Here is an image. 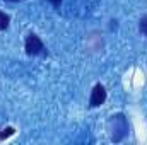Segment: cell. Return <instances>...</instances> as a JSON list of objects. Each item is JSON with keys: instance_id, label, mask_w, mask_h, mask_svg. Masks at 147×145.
<instances>
[{"instance_id": "cell-1", "label": "cell", "mask_w": 147, "mask_h": 145, "mask_svg": "<svg viewBox=\"0 0 147 145\" xmlns=\"http://www.w3.org/2000/svg\"><path fill=\"white\" fill-rule=\"evenodd\" d=\"M45 51V44L36 34H29L26 39V53L28 55H39Z\"/></svg>"}, {"instance_id": "cell-2", "label": "cell", "mask_w": 147, "mask_h": 145, "mask_svg": "<svg viewBox=\"0 0 147 145\" xmlns=\"http://www.w3.org/2000/svg\"><path fill=\"white\" fill-rule=\"evenodd\" d=\"M105 101H106V91H105V87H103L101 84H96L94 89H92V92H91L89 106H91V108H98V106H101Z\"/></svg>"}, {"instance_id": "cell-3", "label": "cell", "mask_w": 147, "mask_h": 145, "mask_svg": "<svg viewBox=\"0 0 147 145\" xmlns=\"http://www.w3.org/2000/svg\"><path fill=\"white\" fill-rule=\"evenodd\" d=\"M9 22H10V17H9L5 12H0V31L7 29V28H9Z\"/></svg>"}, {"instance_id": "cell-4", "label": "cell", "mask_w": 147, "mask_h": 145, "mask_svg": "<svg viewBox=\"0 0 147 145\" xmlns=\"http://www.w3.org/2000/svg\"><path fill=\"white\" fill-rule=\"evenodd\" d=\"M50 2H51L55 7H60V3H62V0H50Z\"/></svg>"}, {"instance_id": "cell-5", "label": "cell", "mask_w": 147, "mask_h": 145, "mask_svg": "<svg viewBox=\"0 0 147 145\" xmlns=\"http://www.w3.org/2000/svg\"><path fill=\"white\" fill-rule=\"evenodd\" d=\"M7 2H17V0H7Z\"/></svg>"}]
</instances>
